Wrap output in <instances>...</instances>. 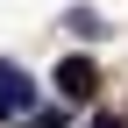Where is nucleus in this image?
Instances as JSON below:
<instances>
[{
  "mask_svg": "<svg viewBox=\"0 0 128 128\" xmlns=\"http://www.w3.org/2000/svg\"><path fill=\"white\" fill-rule=\"evenodd\" d=\"M64 28H71V36H107V28H100V14H92V7H71V14H64Z\"/></svg>",
  "mask_w": 128,
  "mask_h": 128,
  "instance_id": "nucleus-3",
  "label": "nucleus"
},
{
  "mask_svg": "<svg viewBox=\"0 0 128 128\" xmlns=\"http://www.w3.org/2000/svg\"><path fill=\"white\" fill-rule=\"evenodd\" d=\"M92 128H128V121H121V114H100V121H92Z\"/></svg>",
  "mask_w": 128,
  "mask_h": 128,
  "instance_id": "nucleus-4",
  "label": "nucleus"
},
{
  "mask_svg": "<svg viewBox=\"0 0 128 128\" xmlns=\"http://www.w3.org/2000/svg\"><path fill=\"white\" fill-rule=\"evenodd\" d=\"M28 107H36V78H28L22 64H0V121L28 114Z\"/></svg>",
  "mask_w": 128,
  "mask_h": 128,
  "instance_id": "nucleus-1",
  "label": "nucleus"
},
{
  "mask_svg": "<svg viewBox=\"0 0 128 128\" xmlns=\"http://www.w3.org/2000/svg\"><path fill=\"white\" fill-rule=\"evenodd\" d=\"M92 86H100V71H92V57H64V64H57V92H64V100H86Z\"/></svg>",
  "mask_w": 128,
  "mask_h": 128,
  "instance_id": "nucleus-2",
  "label": "nucleus"
}]
</instances>
